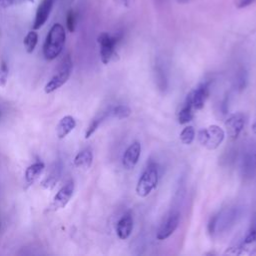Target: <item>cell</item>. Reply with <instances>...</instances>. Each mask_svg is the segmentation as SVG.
<instances>
[{"label":"cell","instance_id":"e0dca14e","mask_svg":"<svg viewBox=\"0 0 256 256\" xmlns=\"http://www.w3.org/2000/svg\"><path fill=\"white\" fill-rule=\"evenodd\" d=\"M93 161V153L90 149L81 150L74 158V165L79 168L87 169L91 166Z\"/></svg>","mask_w":256,"mask_h":256},{"label":"cell","instance_id":"7a4b0ae2","mask_svg":"<svg viewBox=\"0 0 256 256\" xmlns=\"http://www.w3.org/2000/svg\"><path fill=\"white\" fill-rule=\"evenodd\" d=\"M159 180V170L158 166L154 162H150L144 171L142 172L140 178L138 179L136 185V193L140 197L148 196L156 187Z\"/></svg>","mask_w":256,"mask_h":256},{"label":"cell","instance_id":"d4e9b609","mask_svg":"<svg viewBox=\"0 0 256 256\" xmlns=\"http://www.w3.org/2000/svg\"><path fill=\"white\" fill-rule=\"evenodd\" d=\"M76 26V15L75 12L70 9L66 15V27L69 32H74Z\"/></svg>","mask_w":256,"mask_h":256},{"label":"cell","instance_id":"7c38bea8","mask_svg":"<svg viewBox=\"0 0 256 256\" xmlns=\"http://www.w3.org/2000/svg\"><path fill=\"white\" fill-rule=\"evenodd\" d=\"M240 249V254L243 253H254L256 251V217L251 224L242 244L240 247H236Z\"/></svg>","mask_w":256,"mask_h":256},{"label":"cell","instance_id":"7402d4cb","mask_svg":"<svg viewBox=\"0 0 256 256\" xmlns=\"http://www.w3.org/2000/svg\"><path fill=\"white\" fill-rule=\"evenodd\" d=\"M195 138V130L192 126H186L180 133V140L183 144L189 145Z\"/></svg>","mask_w":256,"mask_h":256},{"label":"cell","instance_id":"ba28073f","mask_svg":"<svg viewBox=\"0 0 256 256\" xmlns=\"http://www.w3.org/2000/svg\"><path fill=\"white\" fill-rule=\"evenodd\" d=\"M246 117L243 113H235L231 115L225 122L226 132L231 140L238 138L242 129L244 128Z\"/></svg>","mask_w":256,"mask_h":256},{"label":"cell","instance_id":"30bf717a","mask_svg":"<svg viewBox=\"0 0 256 256\" xmlns=\"http://www.w3.org/2000/svg\"><path fill=\"white\" fill-rule=\"evenodd\" d=\"M141 154V144L138 141L133 142L128 146L125 150L123 157H122V165L125 169L131 170L133 169L140 157Z\"/></svg>","mask_w":256,"mask_h":256},{"label":"cell","instance_id":"83f0119b","mask_svg":"<svg viewBox=\"0 0 256 256\" xmlns=\"http://www.w3.org/2000/svg\"><path fill=\"white\" fill-rule=\"evenodd\" d=\"M254 2V0H238L236 3V6L238 8H245L249 5H251Z\"/></svg>","mask_w":256,"mask_h":256},{"label":"cell","instance_id":"484cf974","mask_svg":"<svg viewBox=\"0 0 256 256\" xmlns=\"http://www.w3.org/2000/svg\"><path fill=\"white\" fill-rule=\"evenodd\" d=\"M236 86L239 88V90L244 89V87L246 86V81H247V75H246V71L244 69H241L237 75H236Z\"/></svg>","mask_w":256,"mask_h":256},{"label":"cell","instance_id":"5bb4252c","mask_svg":"<svg viewBox=\"0 0 256 256\" xmlns=\"http://www.w3.org/2000/svg\"><path fill=\"white\" fill-rule=\"evenodd\" d=\"M76 127V120L74 117L67 115L60 119L56 126V134L59 139H64Z\"/></svg>","mask_w":256,"mask_h":256},{"label":"cell","instance_id":"1f68e13d","mask_svg":"<svg viewBox=\"0 0 256 256\" xmlns=\"http://www.w3.org/2000/svg\"><path fill=\"white\" fill-rule=\"evenodd\" d=\"M255 164H256V154H255Z\"/></svg>","mask_w":256,"mask_h":256},{"label":"cell","instance_id":"8992f818","mask_svg":"<svg viewBox=\"0 0 256 256\" xmlns=\"http://www.w3.org/2000/svg\"><path fill=\"white\" fill-rule=\"evenodd\" d=\"M180 221V214L176 210L170 211L163 222L161 223L158 231H157V239L158 240H165L169 238L174 231L177 229Z\"/></svg>","mask_w":256,"mask_h":256},{"label":"cell","instance_id":"d6986e66","mask_svg":"<svg viewBox=\"0 0 256 256\" xmlns=\"http://www.w3.org/2000/svg\"><path fill=\"white\" fill-rule=\"evenodd\" d=\"M109 116H110V109L106 110V111L103 112L102 114H100V115H98L97 117H95V118L91 121V123L89 124V126H88V128H87V130H86V132H85V138L88 139L89 137H91V136L94 134V132L98 129V127L100 126V124H101L106 118H108Z\"/></svg>","mask_w":256,"mask_h":256},{"label":"cell","instance_id":"ac0fdd59","mask_svg":"<svg viewBox=\"0 0 256 256\" xmlns=\"http://www.w3.org/2000/svg\"><path fill=\"white\" fill-rule=\"evenodd\" d=\"M193 106L190 98L187 96L184 102V105L180 109L178 113V121L180 124H186L190 122L193 118Z\"/></svg>","mask_w":256,"mask_h":256},{"label":"cell","instance_id":"277c9868","mask_svg":"<svg viewBox=\"0 0 256 256\" xmlns=\"http://www.w3.org/2000/svg\"><path fill=\"white\" fill-rule=\"evenodd\" d=\"M225 132L218 125H210L201 129L198 133V140L202 146L209 150L216 149L224 140Z\"/></svg>","mask_w":256,"mask_h":256},{"label":"cell","instance_id":"4fadbf2b","mask_svg":"<svg viewBox=\"0 0 256 256\" xmlns=\"http://www.w3.org/2000/svg\"><path fill=\"white\" fill-rule=\"evenodd\" d=\"M132 230H133V217L131 213H126L118 220L116 224L117 236L120 239L125 240L131 235Z\"/></svg>","mask_w":256,"mask_h":256},{"label":"cell","instance_id":"9c48e42d","mask_svg":"<svg viewBox=\"0 0 256 256\" xmlns=\"http://www.w3.org/2000/svg\"><path fill=\"white\" fill-rule=\"evenodd\" d=\"M55 1L56 0H42L41 3L38 5L35 13L34 22L32 25V28L34 30L40 29L46 23L50 16Z\"/></svg>","mask_w":256,"mask_h":256},{"label":"cell","instance_id":"8fae6325","mask_svg":"<svg viewBox=\"0 0 256 256\" xmlns=\"http://www.w3.org/2000/svg\"><path fill=\"white\" fill-rule=\"evenodd\" d=\"M209 95V85L208 83H202L187 96L192 102V106L196 110H200L204 107L205 101Z\"/></svg>","mask_w":256,"mask_h":256},{"label":"cell","instance_id":"f1b7e54d","mask_svg":"<svg viewBox=\"0 0 256 256\" xmlns=\"http://www.w3.org/2000/svg\"><path fill=\"white\" fill-rule=\"evenodd\" d=\"M122 2L126 7H131L134 4L135 0H122Z\"/></svg>","mask_w":256,"mask_h":256},{"label":"cell","instance_id":"3957f363","mask_svg":"<svg viewBox=\"0 0 256 256\" xmlns=\"http://www.w3.org/2000/svg\"><path fill=\"white\" fill-rule=\"evenodd\" d=\"M72 59L69 54L65 55L62 60L59 62L56 73L52 76V78L47 82V84L44 87L45 93L49 94L60 88L62 85H64L67 80L70 77L71 71H72Z\"/></svg>","mask_w":256,"mask_h":256},{"label":"cell","instance_id":"d6a6232c","mask_svg":"<svg viewBox=\"0 0 256 256\" xmlns=\"http://www.w3.org/2000/svg\"><path fill=\"white\" fill-rule=\"evenodd\" d=\"M0 229H1V223H0Z\"/></svg>","mask_w":256,"mask_h":256},{"label":"cell","instance_id":"52a82bcc","mask_svg":"<svg viewBox=\"0 0 256 256\" xmlns=\"http://www.w3.org/2000/svg\"><path fill=\"white\" fill-rule=\"evenodd\" d=\"M74 189H75V184H74L73 180L68 181L63 187H61V189L54 196L53 201L51 202L48 210L49 211H57L59 209L64 208L68 204L70 199L72 198Z\"/></svg>","mask_w":256,"mask_h":256},{"label":"cell","instance_id":"4dcf8cb0","mask_svg":"<svg viewBox=\"0 0 256 256\" xmlns=\"http://www.w3.org/2000/svg\"><path fill=\"white\" fill-rule=\"evenodd\" d=\"M178 3H180V4H185V3H187V2H189V0H176Z\"/></svg>","mask_w":256,"mask_h":256},{"label":"cell","instance_id":"e575fe53","mask_svg":"<svg viewBox=\"0 0 256 256\" xmlns=\"http://www.w3.org/2000/svg\"><path fill=\"white\" fill-rule=\"evenodd\" d=\"M0 2H1V0H0Z\"/></svg>","mask_w":256,"mask_h":256},{"label":"cell","instance_id":"ffe728a7","mask_svg":"<svg viewBox=\"0 0 256 256\" xmlns=\"http://www.w3.org/2000/svg\"><path fill=\"white\" fill-rule=\"evenodd\" d=\"M37 42H38V34L33 29L26 34V36L24 37V40H23V44H24V47H25L27 53H32L34 51V49L37 45Z\"/></svg>","mask_w":256,"mask_h":256},{"label":"cell","instance_id":"f546056e","mask_svg":"<svg viewBox=\"0 0 256 256\" xmlns=\"http://www.w3.org/2000/svg\"><path fill=\"white\" fill-rule=\"evenodd\" d=\"M252 131H253V133L256 135V119H255V121H254L253 124H252Z\"/></svg>","mask_w":256,"mask_h":256},{"label":"cell","instance_id":"cb8c5ba5","mask_svg":"<svg viewBox=\"0 0 256 256\" xmlns=\"http://www.w3.org/2000/svg\"><path fill=\"white\" fill-rule=\"evenodd\" d=\"M9 75V68L5 60L0 61V86L4 87L7 83Z\"/></svg>","mask_w":256,"mask_h":256},{"label":"cell","instance_id":"603a6c76","mask_svg":"<svg viewBox=\"0 0 256 256\" xmlns=\"http://www.w3.org/2000/svg\"><path fill=\"white\" fill-rule=\"evenodd\" d=\"M155 79H156L157 86L159 87V89L165 90V88H166V77H165L164 69L159 65H156V68H155Z\"/></svg>","mask_w":256,"mask_h":256},{"label":"cell","instance_id":"836d02e7","mask_svg":"<svg viewBox=\"0 0 256 256\" xmlns=\"http://www.w3.org/2000/svg\"><path fill=\"white\" fill-rule=\"evenodd\" d=\"M68 1H71V0H68Z\"/></svg>","mask_w":256,"mask_h":256},{"label":"cell","instance_id":"6da1fadb","mask_svg":"<svg viewBox=\"0 0 256 256\" xmlns=\"http://www.w3.org/2000/svg\"><path fill=\"white\" fill-rule=\"evenodd\" d=\"M66 40V32L60 23H55L50 28L44 45L43 55L47 60H54L62 52Z\"/></svg>","mask_w":256,"mask_h":256},{"label":"cell","instance_id":"4316f807","mask_svg":"<svg viewBox=\"0 0 256 256\" xmlns=\"http://www.w3.org/2000/svg\"><path fill=\"white\" fill-rule=\"evenodd\" d=\"M27 2H34V0H1L3 7H13L16 5H21Z\"/></svg>","mask_w":256,"mask_h":256},{"label":"cell","instance_id":"44dd1931","mask_svg":"<svg viewBox=\"0 0 256 256\" xmlns=\"http://www.w3.org/2000/svg\"><path fill=\"white\" fill-rule=\"evenodd\" d=\"M131 114V109L126 106V105H117L113 108H110V116L118 118V119H123L127 118Z\"/></svg>","mask_w":256,"mask_h":256},{"label":"cell","instance_id":"5b68a950","mask_svg":"<svg viewBox=\"0 0 256 256\" xmlns=\"http://www.w3.org/2000/svg\"><path fill=\"white\" fill-rule=\"evenodd\" d=\"M119 41V36L102 32L97 37L100 46V58L103 64H108L115 55V48Z\"/></svg>","mask_w":256,"mask_h":256},{"label":"cell","instance_id":"9a60e30c","mask_svg":"<svg viewBox=\"0 0 256 256\" xmlns=\"http://www.w3.org/2000/svg\"><path fill=\"white\" fill-rule=\"evenodd\" d=\"M45 168V165L43 162H35L27 167L25 171V182L27 184V187L33 185L41 176Z\"/></svg>","mask_w":256,"mask_h":256},{"label":"cell","instance_id":"2e32d148","mask_svg":"<svg viewBox=\"0 0 256 256\" xmlns=\"http://www.w3.org/2000/svg\"><path fill=\"white\" fill-rule=\"evenodd\" d=\"M62 173V165L60 162H56L50 169L49 173L45 177V179L42 182V186L47 189H52L57 184L61 177Z\"/></svg>","mask_w":256,"mask_h":256}]
</instances>
